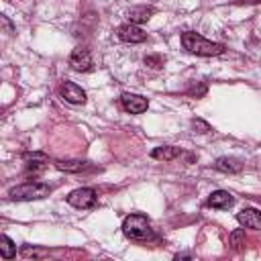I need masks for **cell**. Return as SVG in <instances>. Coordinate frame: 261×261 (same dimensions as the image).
Segmentation results:
<instances>
[{
  "label": "cell",
  "mask_w": 261,
  "mask_h": 261,
  "mask_svg": "<svg viewBox=\"0 0 261 261\" xmlns=\"http://www.w3.org/2000/svg\"><path fill=\"white\" fill-rule=\"evenodd\" d=\"M22 159L27 163V169L29 171H41L43 167H47L49 163V157L41 151H35V153H22Z\"/></svg>",
  "instance_id": "4fadbf2b"
},
{
  "label": "cell",
  "mask_w": 261,
  "mask_h": 261,
  "mask_svg": "<svg viewBox=\"0 0 261 261\" xmlns=\"http://www.w3.org/2000/svg\"><path fill=\"white\" fill-rule=\"evenodd\" d=\"M210 208H216V210H228L232 204H234V196L228 192V190H216L208 196V202H206Z\"/></svg>",
  "instance_id": "30bf717a"
},
{
  "label": "cell",
  "mask_w": 261,
  "mask_h": 261,
  "mask_svg": "<svg viewBox=\"0 0 261 261\" xmlns=\"http://www.w3.org/2000/svg\"><path fill=\"white\" fill-rule=\"evenodd\" d=\"M230 245H232V249H237V251L245 245V230H243V228H237V230L230 232Z\"/></svg>",
  "instance_id": "e0dca14e"
},
{
  "label": "cell",
  "mask_w": 261,
  "mask_h": 261,
  "mask_svg": "<svg viewBox=\"0 0 261 261\" xmlns=\"http://www.w3.org/2000/svg\"><path fill=\"white\" fill-rule=\"evenodd\" d=\"M2 24H4V31H6L8 35H10L12 31H14V27H12V22H10V20H8L6 16H2Z\"/></svg>",
  "instance_id": "44dd1931"
},
{
  "label": "cell",
  "mask_w": 261,
  "mask_h": 261,
  "mask_svg": "<svg viewBox=\"0 0 261 261\" xmlns=\"http://www.w3.org/2000/svg\"><path fill=\"white\" fill-rule=\"evenodd\" d=\"M55 167L59 171H67V173H82L86 169H92V165L88 161H80V159H57Z\"/></svg>",
  "instance_id": "8fae6325"
},
{
  "label": "cell",
  "mask_w": 261,
  "mask_h": 261,
  "mask_svg": "<svg viewBox=\"0 0 261 261\" xmlns=\"http://www.w3.org/2000/svg\"><path fill=\"white\" fill-rule=\"evenodd\" d=\"M116 35L120 41L124 43H143L147 41V33L139 27V24H133V22H124L116 29Z\"/></svg>",
  "instance_id": "8992f818"
},
{
  "label": "cell",
  "mask_w": 261,
  "mask_h": 261,
  "mask_svg": "<svg viewBox=\"0 0 261 261\" xmlns=\"http://www.w3.org/2000/svg\"><path fill=\"white\" fill-rule=\"evenodd\" d=\"M51 192H53V188L49 184H43V181H24V184H18V186L10 188L8 196L12 200H18V202H31V200H43Z\"/></svg>",
  "instance_id": "3957f363"
},
{
  "label": "cell",
  "mask_w": 261,
  "mask_h": 261,
  "mask_svg": "<svg viewBox=\"0 0 261 261\" xmlns=\"http://www.w3.org/2000/svg\"><path fill=\"white\" fill-rule=\"evenodd\" d=\"M145 65H149V67H153V69H159V67L163 65V61H161L159 55H147V57H145Z\"/></svg>",
  "instance_id": "d6986e66"
},
{
  "label": "cell",
  "mask_w": 261,
  "mask_h": 261,
  "mask_svg": "<svg viewBox=\"0 0 261 261\" xmlns=\"http://www.w3.org/2000/svg\"><path fill=\"white\" fill-rule=\"evenodd\" d=\"M96 200H98V194L94 188H77L67 196V204L73 208H82V210L94 208Z\"/></svg>",
  "instance_id": "277c9868"
},
{
  "label": "cell",
  "mask_w": 261,
  "mask_h": 261,
  "mask_svg": "<svg viewBox=\"0 0 261 261\" xmlns=\"http://www.w3.org/2000/svg\"><path fill=\"white\" fill-rule=\"evenodd\" d=\"M206 90H208V88H206V84H200L198 88H196V86H194V88H190V90H188V94H190V96L200 98V96H204V94H206Z\"/></svg>",
  "instance_id": "ffe728a7"
},
{
  "label": "cell",
  "mask_w": 261,
  "mask_h": 261,
  "mask_svg": "<svg viewBox=\"0 0 261 261\" xmlns=\"http://www.w3.org/2000/svg\"><path fill=\"white\" fill-rule=\"evenodd\" d=\"M122 232L130 241H149V239H153L151 220L145 214H128L122 220Z\"/></svg>",
  "instance_id": "7a4b0ae2"
},
{
  "label": "cell",
  "mask_w": 261,
  "mask_h": 261,
  "mask_svg": "<svg viewBox=\"0 0 261 261\" xmlns=\"http://www.w3.org/2000/svg\"><path fill=\"white\" fill-rule=\"evenodd\" d=\"M192 126H194V130L196 133H200V135H206V133H210L212 128H210V124L206 122V120H202V118H194L192 120Z\"/></svg>",
  "instance_id": "ac0fdd59"
},
{
  "label": "cell",
  "mask_w": 261,
  "mask_h": 261,
  "mask_svg": "<svg viewBox=\"0 0 261 261\" xmlns=\"http://www.w3.org/2000/svg\"><path fill=\"white\" fill-rule=\"evenodd\" d=\"M234 4H261V0H234Z\"/></svg>",
  "instance_id": "7402d4cb"
},
{
  "label": "cell",
  "mask_w": 261,
  "mask_h": 261,
  "mask_svg": "<svg viewBox=\"0 0 261 261\" xmlns=\"http://www.w3.org/2000/svg\"><path fill=\"white\" fill-rule=\"evenodd\" d=\"M214 167L218 171H222V173H239V171H243V163L237 157H218Z\"/></svg>",
  "instance_id": "9a60e30c"
},
{
  "label": "cell",
  "mask_w": 261,
  "mask_h": 261,
  "mask_svg": "<svg viewBox=\"0 0 261 261\" xmlns=\"http://www.w3.org/2000/svg\"><path fill=\"white\" fill-rule=\"evenodd\" d=\"M0 255H2V259L16 257V245L8 234H0Z\"/></svg>",
  "instance_id": "2e32d148"
},
{
  "label": "cell",
  "mask_w": 261,
  "mask_h": 261,
  "mask_svg": "<svg viewBox=\"0 0 261 261\" xmlns=\"http://www.w3.org/2000/svg\"><path fill=\"white\" fill-rule=\"evenodd\" d=\"M181 47L188 53H194V55H200V57H218V55H222L226 51V47L222 43L208 41L196 31L181 33Z\"/></svg>",
  "instance_id": "6da1fadb"
},
{
  "label": "cell",
  "mask_w": 261,
  "mask_h": 261,
  "mask_svg": "<svg viewBox=\"0 0 261 261\" xmlns=\"http://www.w3.org/2000/svg\"><path fill=\"white\" fill-rule=\"evenodd\" d=\"M237 220L245 228L261 230V210H257V208H243L241 212H237Z\"/></svg>",
  "instance_id": "9c48e42d"
},
{
  "label": "cell",
  "mask_w": 261,
  "mask_h": 261,
  "mask_svg": "<svg viewBox=\"0 0 261 261\" xmlns=\"http://www.w3.org/2000/svg\"><path fill=\"white\" fill-rule=\"evenodd\" d=\"M153 14H155V8H153V6H133V8H128V12H126L128 22H133V24L147 22Z\"/></svg>",
  "instance_id": "7c38bea8"
},
{
  "label": "cell",
  "mask_w": 261,
  "mask_h": 261,
  "mask_svg": "<svg viewBox=\"0 0 261 261\" xmlns=\"http://www.w3.org/2000/svg\"><path fill=\"white\" fill-rule=\"evenodd\" d=\"M69 65H71V69L73 71H90L92 69V55H90V51L86 49V47H77V49H73L71 51V55H69Z\"/></svg>",
  "instance_id": "52a82bcc"
},
{
  "label": "cell",
  "mask_w": 261,
  "mask_h": 261,
  "mask_svg": "<svg viewBox=\"0 0 261 261\" xmlns=\"http://www.w3.org/2000/svg\"><path fill=\"white\" fill-rule=\"evenodd\" d=\"M181 155V149L179 147H173V145H161V147H155L151 151V157L153 159H159V161H173Z\"/></svg>",
  "instance_id": "5bb4252c"
},
{
  "label": "cell",
  "mask_w": 261,
  "mask_h": 261,
  "mask_svg": "<svg viewBox=\"0 0 261 261\" xmlns=\"http://www.w3.org/2000/svg\"><path fill=\"white\" fill-rule=\"evenodd\" d=\"M120 104L126 112L130 114H143L149 108V100L141 94H133V92H122L120 94Z\"/></svg>",
  "instance_id": "5b68a950"
},
{
  "label": "cell",
  "mask_w": 261,
  "mask_h": 261,
  "mask_svg": "<svg viewBox=\"0 0 261 261\" xmlns=\"http://www.w3.org/2000/svg\"><path fill=\"white\" fill-rule=\"evenodd\" d=\"M59 94L69 104H75V106L77 104H86V92L77 84H73V82H63L61 88H59Z\"/></svg>",
  "instance_id": "ba28073f"
}]
</instances>
